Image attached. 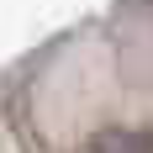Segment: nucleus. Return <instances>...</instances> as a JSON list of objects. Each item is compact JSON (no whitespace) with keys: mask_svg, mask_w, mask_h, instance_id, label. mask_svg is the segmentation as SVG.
I'll return each instance as SVG.
<instances>
[{"mask_svg":"<svg viewBox=\"0 0 153 153\" xmlns=\"http://www.w3.org/2000/svg\"><path fill=\"white\" fill-rule=\"evenodd\" d=\"M90 153H153V137L148 132H132V127H111L90 143Z\"/></svg>","mask_w":153,"mask_h":153,"instance_id":"1","label":"nucleus"}]
</instances>
